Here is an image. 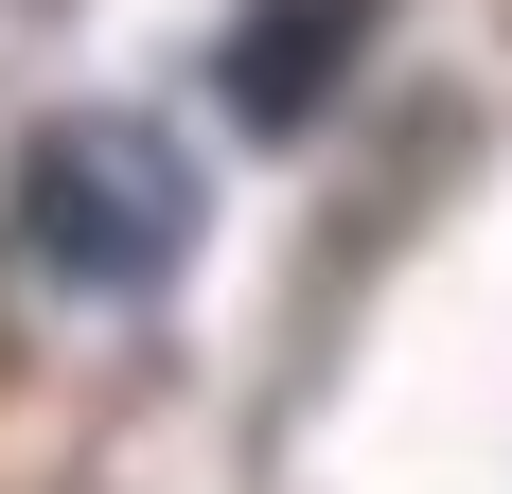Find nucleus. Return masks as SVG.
Segmentation results:
<instances>
[{
  "label": "nucleus",
  "instance_id": "f257e3e1",
  "mask_svg": "<svg viewBox=\"0 0 512 494\" xmlns=\"http://www.w3.org/2000/svg\"><path fill=\"white\" fill-rule=\"evenodd\" d=\"M18 247H36L53 283H89V300H142L195 265V159H177V124H142V106H53L36 142H18Z\"/></svg>",
  "mask_w": 512,
  "mask_h": 494
},
{
  "label": "nucleus",
  "instance_id": "f03ea898",
  "mask_svg": "<svg viewBox=\"0 0 512 494\" xmlns=\"http://www.w3.org/2000/svg\"><path fill=\"white\" fill-rule=\"evenodd\" d=\"M371 18H389V0H248V18H230V53H212V89H230V124H248V142H301L318 106L354 89Z\"/></svg>",
  "mask_w": 512,
  "mask_h": 494
}]
</instances>
